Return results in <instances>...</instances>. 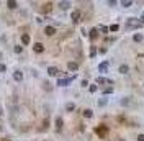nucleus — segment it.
<instances>
[{"label": "nucleus", "instance_id": "f257e3e1", "mask_svg": "<svg viewBox=\"0 0 144 141\" xmlns=\"http://www.w3.org/2000/svg\"><path fill=\"white\" fill-rule=\"evenodd\" d=\"M74 79H75V75H74V77H69V79H57V85L59 87H67Z\"/></svg>", "mask_w": 144, "mask_h": 141}, {"label": "nucleus", "instance_id": "f03ea898", "mask_svg": "<svg viewBox=\"0 0 144 141\" xmlns=\"http://www.w3.org/2000/svg\"><path fill=\"white\" fill-rule=\"evenodd\" d=\"M108 67H110V64L106 63V61H103V63L98 64V70H100L101 74H106V72H108Z\"/></svg>", "mask_w": 144, "mask_h": 141}, {"label": "nucleus", "instance_id": "7ed1b4c3", "mask_svg": "<svg viewBox=\"0 0 144 141\" xmlns=\"http://www.w3.org/2000/svg\"><path fill=\"white\" fill-rule=\"evenodd\" d=\"M59 74V69L57 67H54V66H49L48 67V75L49 77H54V75H57Z\"/></svg>", "mask_w": 144, "mask_h": 141}, {"label": "nucleus", "instance_id": "20e7f679", "mask_svg": "<svg viewBox=\"0 0 144 141\" xmlns=\"http://www.w3.org/2000/svg\"><path fill=\"white\" fill-rule=\"evenodd\" d=\"M13 80H15V82H21V80H23V72H21V70H15V72H13Z\"/></svg>", "mask_w": 144, "mask_h": 141}, {"label": "nucleus", "instance_id": "39448f33", "mask_svg": "<svg viewBox=\"0 0 144 141\" xmlns=\"http://www.w3.org/2000/svg\"><path fill=\"white\" fill-rule=\"evenodd\" d=\"M67 69H69V70H72V72H77L79 64L75 63V61H69V63H67Z\"/></svg>", "mask_w": 144, "mask_h": 141}, {"label": "nucleus", "instance_id": "423d86ee", "mask_svg": "<svg viewBox=\"0 0 144 141\" xmlns=\"http://www.w3.org/2000/svg\"><path fill=\"white\" fill-rule=\"evenodd\" d=\"M44 35H46V36H52V35H56V28H54V26H49V25H48V26L44 28Z\"/></svg>", "mask_w": 144, "mask_h": 141}, {"label": "nucleus", "instance_id": "0eeeda50", "mask_svg": "<svg viewBox=\"0 0 144 141\" xmlns=\"http://www.w3.org/2000/svg\"><path fill=\"white\" fill-rule=\"evenodd\" d=\"M30 41H31L30 35H28V33H23V35H21V43H23V46H28V44H30Z\"/></svg>", "mask_w": 144, "mask_h": 141}, {"label": "nucleus", "instance_id": "6e6552de", "mask_svg": "<svg viewBox=\"0 0 144 141\" xmlns=\"http://www.w3.org/2000/svg\"><path fill=\"white\" fill-rule=\"evenodd\" d=\"M33 51L38 53V54H39V53H43V51H44V44H43V43H36L35 46H33Z\"/></svg>", "mask_w": 144, "mask_h": 141}, {"label": "nucleus", "instance_id": "1a4fd4ad", "mask_svg": "<svg viewBox=\"0 0 144 141\" xmlns=\"http://www.w3.org/2000/svg\"><path fill=\"white\" fill-rule=\"evenodd\" d=\"M118 72H120V74H128V72H129V66H128V64H121V66L118 67Z\"/></svg>", "mask_w": 144, "mask_h": 141}, {"label": "nucleus", "instance_id": "9d476101", "mask_svg": "<svg viewBox=\"0 0 144 141\" xmlns=\"http://www.w3.org/2000/svg\"><path fill=\"white\" fill-rule=\"evenodd\" d=\"M64 126V120H62V117H57L56 118V130L57 131H61V128Z\"/></svg>", "mask_w": 144, "mask_h": 141}, {"label": "nucleus", "instance_id": "9b49d317", "mask_svg": "<svg viewBox=\"0 0 144 141\" xmlns=\"http://www.w3.org/2000/svg\"><path fill=\"white\" fill-rule=\"evenodd\" d=\"M70 2H59V8H61V10H69L70 8Z\"/></svg>", "mask_w": 144, "mask_h": 141}, {"label": "nucleus", "instance_id": "f8f14e48", "mask_svg": "<svg viewBox=\"0 0 144 141\" xmlns=\"http://www.w3.org/2000/svg\"><path fill=\"white\" fill-rule=\"evenodd\" d=\"M7 7L10 8V10H15V8L18 7V2H15V0H8V2H7Z\"/></svg>", "mask_w": 144, "mask_h": 141}, {"label": "nucleus", "instance_id": "ddd939ff", "mask_svg": "<svg viewBox=\"0 0 144 141\" xmlns=\"http://www.w3.org/2000/svg\"><path fill=\"white\" fill-rule=\"evenodd\" d=\"M79 18H80V10H74L72 12V21H79Z\"/></svg>", "mask_w": 144, "mask_h": 141}, {"label": "nucleus", "instance_id": "4468645a", "mask_svg": "<svg viewBox=\"0 0 144 141\" xmlns=\"http://www.w3.org/2000/svg\"><path fill=\"white\" fill-rule=\"evenodd\" d=\"M66 110H67V112H74V110H75V103L74 102L66 103Z\"/></svg>", "mask_w": 144, "mask_h": 141}, {"label": "nucleus", "instance_id": "2eb2a0df", "mask_svg": "<svg viewBox=\"0 0 144 141\" xmlns=\"http://www.w3.org/2000/svg\"><path fill=\"white\" fill-rule=\"evenodd\" d=\"M133 39H134L136 43H141V41H143V39H144V36L141 35V33H136V35L133 36Z\"/></svg>", "mask_w": 144, "mask_h": 141}, {"label": "nucleus", "instance_id": "dca6fc26", "mask_svg": "<svg viewBox=\"0 0 144 141\" xmlns=\"http://www.w3.org/2000/svg\"><path fill=\"white\" fill-rule=\"evenodd\" d=\"M13 51H15L16 54H21V53H23V46H20V44H15V46H13Z\"/></svg>", "mask_w": 144, "mask_h": 141}, {"label": "nucleus", "instance_id": "f3484780", "mask_svg": "<svg viewBox=\"0 0 144 141\" xmlns=\"http://www.w3.org/2000/svg\"><path fill=\"white\" fill-rule=\"evenodd\" d=\"M84 117H85V118H92V117H94V112H92L90 108L84 110Z\"/></svg>", "mask_w": 144, "mask_h": 141}, {"label": "nucleus", "instance_id": "a211bd4d", "mask_svg": "<svg viewBox=\"0 0 144 141\" xmlns=\"http://www.w3.org/2000/svg\"><path fill=\"white\" fill-rule=\"evenodd\" d=\"M120 5L121 7H125V8H129L133 5V2H129V0H125V2H120Z\"/></svg>", "mask_w": 144, "mask_h": 141}, {"label": "nucleus", "instance_id": "6ab92c4d", "mask_svg": "<svg viewBox=\"0 0 144 141\" xmlns=\"http://www.w3.org/2000/svg\"><path fill=\"white\" fill-rule=\"evenodd\" d=\"M98 36V30L97 28H92V30H90V38H97Z\"/></svg>", "mask_w": 144, "mask_h": 141}, {"label": "nucleus", "instance_id": "aec40b11", "mask_svg": "<svg viewBox=\"0 0 144 141\" xmlns=\"http://www.w3.org/2000/svg\"><path fill=\"white\" fill-rule=\"evenodd\" d=\"M98 30H100L101 33H105V35L110 31V30H108V26H105V25H100V26H98Z\"/></svg>", "mask_w": 144, "mask_h": 141}, {"label": "nucleus", "instance_id": "412c9836", "mask_svg": "<svg viewBox=\"0 0 144 141\" xmlns=\"http://www.w3.org/2000/svg\"><path fill=\"white\" fill-rule=\"evenodd\" d=\"M106 103H108V100H106L105 97H103V98H100V100H98V107H105Z\"/></svg>", "mask_w": 144, "mask_h": 141}, {"label": "nucleus", "instance_id": "4be33fe9", "mask_svg": "<svg viewBox=\"0 0 144 141\" xmlns=\"http://www.w3.org/2000/svg\"><path fill=\"white\" fill-rule=\"evenodd\" d=\"M97 90H98V87L95 85V84H92V85H89V92H90V94H94V92H97Z\"/></svg>", "mask_w": 144, "mask_h": 141}, {"label": "nucleus", "instance_id": "5701e85b", "mask_svg": "<svg viewBox=\"0 0 144 141\" xmlns=\"http://www.w3.org/2000/svg\"><path fill=\"white\" fill-rule=\"evenodd\" d=\"M108 30H110V31H118L120 26H118V25H111V26H108Z\"/></svg>", "mask_w": 144, "mask_h": 141}, {"label": "nucleus", "instance_id": "b1692460", "mask_svg": "<svg viewBox=\"0 0 144 141\" xmlns=\"http://www.w3.org/2000/svg\"><path fill=\"white\" fill-rule=\"evenodd\" d=\"M80 87H89V80H87V79H82V80H80Z\"/></svg>", "mask_w": 144, "mask_h": 141}, {"label": "nucleus", "instance_id": "393cba45", "mask_svg": "<svg viewBox=\"0 0 144 141\" xmlns=\"http://www.w3.org/2000/svg\"><path fill=\"white\" fill-rule=\"evenodd\" d=\"M97 84H106V79L105 77H98L97 79Z\"/></svg>", "mask_w": 144, "mask_h": 141}, {"label": "nucleus", "instance_id": "a878e982", "mask_svg": "<svg viewBox=\"0 0 144 141\" xmlns=\"http://www.w3.org/2000/svg\"><path fill=\"white\" fill-rule=\"evenodd\" d=\"M95 54H97V48H95V46H92V49H90V56L94 58Z\"/></svg>", "mask_w": 144, "mask_h": 141}, {"label": "nucleus", "instance_id": "bb28decb", "mask_svg": "<svg viewBox=\"0 0 144 141\" xmlns=\"http://www.w3.org/2000/svg\"><path fill=\"white\" fill-rule=\"evenodd\" d=\"M0 72H7V66L3 63H0Z\"/></svg>", "mask_w": 144, "mask_h": 141}, {"label": "nucleus", "instance_id": "cd10ccee", "mask_svg": "<svg viewBox=\"0 0 144 141\" xmlns=\"http://www.w3.org/2000/svg\"><path fill=\"white\" fill-rule=\"evenodd\" d=\"M43 85H44V90H51V89H52V87H51V84H48V82H44Z\"/></svg>", "mask_w": 144, "mask_h": 141}, {"label": "nucleus", "instance_id": "c85d7f7f", "mask_svg": "<svg viewBox=\"0 0 144 141\" xmlns=\"http://www.w3.org/2000/svg\"><path fill=\"white\" fill-rule=\"evenodd\" d=\"M111 92H113V89H111V87H108V89H105V90H103V94H111Z\"/></svg>", "mask_w": 144, "mask_h": 141}, {"label": "nucleus", "instance_id": "c756f323", "mask_svg": "<svg viewBox=\"0 0 144 141\" xmlns=\"http://www.w3.org/2000/svg\"><path fill=\"white\" fill-rule=\"evenodd\" d=\"M106 3H108L110 7H115V5H118V2H113V0H110V2H106Z\"/></svg>", "mask_w": 144, "mask_h": 141}, {"label": "nucleus", "instance_id": "7c9ffc66", "mask_svg": "<svg viewBox=\"0 0 144 141\" xmlns=\"http://www.w3.org/2000/svg\"><path fill=\"white\" fill-rule=\"evenodd\" d=\"M48 123H49V122H48V118H46V120H44V123H43V130L48 128Z\"/></svg>", "mask_w": 144, "mask_h": 141}, {"label": "nucleus", "instance_id": "2f4dec72", "mask_svg": "<svg viewBox=\"0 0 144 141\" xmlns=\"http://www.w3.org/2000/svg\"><path fill=\"white\" fill-rule=\"evenodd\" d=\"M138 141H144V135H139V136H138Z\"/></svg>", "mask_w": 144, "mask_h": 141}, {"label": "nucleus", "instance_id": "473e14b6", "mask_svg": "<svg viewBox=\"0 0 144 141\" xmlns=\"http://www.w3.org/2000/svg\"><path fill=\"white\" fill-rule=\"evenodd\" d=\"M3 115V108H2V105H0V117Z\"/></svg>", "mask_w": 144, "mask_h": 141}, {"label": "nucleus", "instance_id": "72a5a7b5", "mask_svg": "<svg viewBox=\"0 0 144 141\" xmlns=\"http://www.w3.org/2000/svg\"><path fill=\"white\" fill-rule=\"evenodd\" d=\"M2 56H3V54H2V51H0V61H2Z\"/></svg>", "mask_w": 144, "mask_h": 141}, {"label": "nucleus", "instance_id": "f704fd0d", "mask_svg": "<svg viewBox=\"0 0 144 141\" xmlns=\"http://www.w3.org/2000/svg\"><path fill=\"white\" fill-rule=\"evenodd\" d=\"M143 23H144V16H143Z\"/></svg>", "mask_w": 144, "mask_h": 141}, {"label": "nucleus", "instance_id": "c9c22d12", "mask_svg": "<svg viewBox=\"0 0 144 141\" xmlns=\"http://www.w3.org/2000/svg\"><path fill=\"white\" fill-rule=\"evenodd\" d=\"M120 141H125V140H120Z\"/></svg>", "mask_w": 144, "mask_h": 141}]
</instances>
